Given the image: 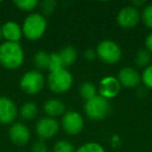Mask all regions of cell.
Wrapping results in <instances>:
<instances>
[{"mask_svg": "<svg viewBox=\"0 0 152 152\" xmlns=\"http://www.w3.org/2000/svg\"><path fill=\"white\" fill-rule=\"evenodd\" d=\"M25 54L20 43H0V65L7 70H17L23 65Z\"/></svg>", "mask_w": 152, "mask_h": 152, "instance_id": "obj_1", "label": "cell"}, {"mask_svg": "<svg viewBox=\"0 0 152 152\" xmlns=\"http://www.w3.org/2000/svg\"><path fill=\"white\" fill-rule=\"evenodd\" d=\"M21 27L23 36L27 40H40L47 29V20L42 14L31 13L24 19Z\"/></svg>", "mask_w": 152, "mask_h": 152, "instance_id": "obj_2", "label": "cell"}, {"mask_svg": "<svg viewBox=\"0 0 152 152\" xmlns=\"http://www.w3.org/2000/svg\"><path fill=\"white\" fill-rule=\"evenodd\" d=\"M83 108H85V113L88 118L93 121L103 120L107 118L112 112L110 101L99 95L86 101Z\"/></svg>", "mask_w": 152, "mask_h": 152, "instance_id": "obj_3", "label": "cell"}, {"mask_svg": "<svg viewBox=\"0 0 152 152\" xmlns=\"http://www.w3.org/2000/svg\"><path fill=\"white\" fill-rule=\"evenodd\" d=\"M73 85V76L67 69L50 72L47 77V86L54 94H64L71 89Z\"/></svg>", "mask_w": 152, "mask_h": 152, "instance_id": "obj_4", "label": "cell"}, {"mask_svg": "<svg viewBox=\"0 0 152 152\" xmlns=\"http://www.w3.org/2000/svg\"><path fill=\"white\" fill-rule=\"evenodd\" d=\"M45 86L44 75L38 70H29L21 76L19 80V87L27 95H37Z\"/></svg>", "mask_w": 152, "mask_h": 152, "instance_id": "obj_5", "label": "cell"}, {"mask_svg": "<svg viewBox=\"0 0 152 152\" xmlns=\"http://www.w3.org/2000/svg\"><path fill=\"white\" fill-rule=\"evenodd\" d=\"M95 50L96 56L107 65H114L118 63L122 57V50L120 46L113 40L101 41Z\"/></svg>", "mask_w": 152, "mask_h": 152, "instance_id": "obj_6", "label": "cell"}, {"mask_svg": "<svg viewBox=\"0 0 152 152\" xmlns=\"http://www.w3.org/2000/svg\"><path fill=\"white\" fill-rule=\"evenodd\" d=\"M85 125L83 118L79 113L69 110L63 115L61 118V127L64 131L69 135H76L81 132Z\"/></svg>", "mask_w": 152, "mask_h": 152, "instance_id": "obj_7", "label": "cell"}, {"mask_svg": "<svg viewBox=\"0 0 152 152\" xmlns=\"http://www.w3.org/2000/svg\"><path fill=\"white\" fill-rule=\"evenodd\" d=\"M140 21H141V14L139 10L133 7L132 5L122 7L117 15V23L124 29L134 28Z\"/></svg>", "mask_w": 152, "mask_h": 152, "instance_id": "obj_8", "label": "cell"}, {"mask_svg": "<svg viewBox=\"0 0 152 152\" xmlns=\"http://www.w3.org/2000/svg\"><path fill=\"white\" fill-rule=\"evenodd\" d=\"M59 130V124L56 119L44 117L41 118L36 124V132L41 141L52 139Z\"/></svg>", "mask_w": 152, "mask_h": 152, "instance_id": "obj_9", "label": "cell"}, {"mask_svg": "<svg viewBox=\"0 0 152 152\" xmlns=\"http://www.w3.org/2000/svg\"><path fill=\"white\" fill-rule=\"evenodd\" d=\"M17 116L18 107L14 100L7 96H0V124H13Z\"/></svg>", "mask_w": 152, "mask_h": 152, "instance_id": "obj_10", "label": "cell"}, {"mask_svg": "<svg viewBox=\"0 0 152 152\" xmlns=\"http://www.w3.org/2000/svg\"><path fill=\"white\" fill-rule=\"evenodd\" d=\"M30 130L25 124L21 122H14L10 126L9 137L13 144L17 146H24L30 140Z\"/></svg>", "mask_w": 152, "mask_h": 152, "instance_id": "obj_11", "label": "cell"}, {"mask_svg": "<svg viewBox=\"0 0 152 152\" xmlns=\"http://www.w3.org/2000/svg\"><path fill=\"white\" fill-rule=\"evenodd\" d=\"M121 91V85L117 77L105 76L100 80L99 83V96L110 100L117 97Z\"/></svg>", "mask_w": 152, "mask_h": 152, "instance_id": "obj_12", "label": "cell"}, {"mask_svg": "<svg viewBox=\"0 0 152 152\" xmlns=\"http://www.w3.org/2000/svg\"><path fill=\"white\" fill-rule=\"evenodd\" d=\"M117 79L120 83L121 87L133 89V88H137L141 83V74L134 68L124 67L118 72Z\"/></svg>", "mask_w": 152, "mask_h": 152, "instance_id": "obj_13", "label": "cell"}, {"mask_svg": "<svg viewBox=\"0 0 152 152\" xmlns=\"http://www.w3.org/2000/svg\"><path fill=\"white\" fill-rule=\"evenodd\" d=\"M1 34L5 42L19 43L23 37L22 27L16 21H7L1 25Z\"/></svg>", "mask_w": 152, "mask_h": 152, "instance_id": "obj_14", "label": "cell"}, {"mask_svg": "<svg viewBox=\"0 0 152 152\" xmlns=\"http://www.w3.org/2000/svg\"><path fill=\"white\" fill-rule=\"evenodd\" d=\"M43 110L49 118L55 119L66 113V105L61 100L57 98H50L43 105Z\"/></svg>", "mask_w": 152, "mask_h": 152, "instance_id": "obj_15", "label": "cell"}, {"mask_svg": "<svg viewBox=\"0 0 152 152\" xmlns=\"http://www.w3.org/2000/svg\"><path fill=\"white\" fill-rule=\"evenodd\" d=\"M61 59V63L64 65V68H67L69 66H72L77 59V50L75 47L73 46H66L63 49L59 50V52H57Z\"/></svg>", "mask_w": 152, "mask_h": 152, "instance_id": "obj_16", "label": "cell"}, {"mask_svg": "<svg viewBox=\"0 0 152 152\" xmlns=\"http://www.w3.org/2000/svg\"><path fill=\"white\" fill-rule=\"evenodd\" d=\"M39 113V107L34 102L28 101L23 103L20 108H18V114L20 115L23 120L26 121H30L32 119H34L37 117Z\"/></svg>", "mask_w": 152, "mask_h": 152, "instance_id": "obj_17", "label": "cell"}, {"mask_svg": "<svg viewBox=\"0 0 152 152\" xmlns=\"http://www.w3.org/2000/svg\"><path fill=\"white\" fill-rule=\"evenodd\" d=\"M49 61H50V54L45 52L44 50H39L38 52L34 53V57H32L34 66L40 72L41 70H48Z\"/></svg>", "mask_w": 152, "mask_h": 152, "instance_id": "obj_18", "label": "cell"}, {"mask_svg": "<svg viewBox=\"0 0 152 152\" xmlns=\"http://www.w3.org/2000/svg\"><path fill=\"white\" fill-rule=\"evenodd\" d=\"M79 95L83 100L88 101V100L97 96V89L92 83L85 81V83H81L80 88H79Z\"/></svg>", "mask_w": 152, "mask_h": 152, "instance_id": "obj_19", "label": "cell"}, {"mask_svg": "<svg viewBox=\"0 0 152 152\" xmlns=\"http://www.w3.org/2000/svg\"><path fill=\"white\" fill-rule=\"evenodd\" d=\"M151 61V53L146 48L140 49L134 56V64L139 68H147Z\"/></svg>", "mask_w": 152, "mask_h": 152, "instance_id": "obj_20", "label": "cell"}, {"mask_svg": "<svg viewBox=\"0 0 152 152\" xmlns=\"http://www.w3.org/2000/svg\"><path fill=\"white\" fill-rule=\"evenodd\" d=\"M18 10L22 12H32L39 7L38 0H16L14 1Z\"/></svg>", "mask_w": 152, "mask_h": 152, "instance_id": "obj_21", "label": "cell"}, {"mask_svg": "<svg viewBox=\"0 0 152 152\" xmlns=\"http://www.w3.org/2000/svg\"><path fill=\"white\" fill-rule=\"evenodd\" d=\"M75 152H105L103 146L95 142H88V143L81 145L78 149H76Z\"/></svg>", "mask_w": 152, "mask_h": 152, "instance_id": "obj_22", "label": "cell"}, {"mask_svg": "<svg viewBox=\"0 0 152 152\" xmlns=\"http://www.w3.org/2000/svg\"><path fill=\"white\" fill-rule=\"evenodd\" d=\"M41 7V12L44 17L46 16H50L51 14L54 13L55 9H56V2L54 0H43L42 2L39 3Z\"/></svg>", "mask_w": 152, "mask_h": 152, "instance_id": "obj_23", "label": "cell"}, {"mask_svg": "<svg viewBox=\"0 0 152 152\" xmlns=\"http://www.w3.org/2000/svg\"><path fill=\"white\" fill-rule=\"evenodd\" d=\"M141 20L147 28L152 29V3L146 5L141 13Z\"/></svg>", "mask_w": 152, "mask_h": 152, "instance_id": "obj_24", "label": "cell"}, {"mask_svg": "<svg viewBox=\"0 0 152 152\" xmlns=\"http://www.w3.org/2000/svg\"><path fill=\"white\" fill-rule=\"evenodd\" d=\"M53 152H75V148L69 141L61 140L53 146Z\"/></svg>", "mask_w": 152, "mask_h": 152, "instance_id": "obj_25", "label": "cell"}, {"mask_svg": "<svg viewBox=\"0 0 152 152\" xmlns=\"http://www.w3.org/2000/svg\"><path fill=\"white\" fill-rule=\"evenodd\" d=\"M65 69L61 63V59L59 57L58 53H50V61H49V72H55L58 70Z\"/></svg>", "mask_w": 152, "mask_h": 152, "instance_id": "obj_26", "label": "cell"}, {"mask_svg": "<svg viewBox=\"0 0 152 152\" xmlns=\"http://www.w3.org/2000/svg\"><path fill=\"white\" fill-rule=\"evenodd\" d=\"M141 81L146 88L152 90V64L145 68L141 74Z\"/></svg>", "mask_w": 152, "mask_h": 152, "instance_id": "obj_27", "label": "cell"}, {"mask_svg": "<svg viewBox=\"0 0 152 152\" xmlns=\"http://www.w3.org/2000/svg\"><path fill=\"white\" fill-rule=\"evenodd\" d=\"M31 152H49V150L44 142L38 141L31 146Z\"/></svg>", "mask_w": 152, "mask_h": 152, "instance_id": "obj_28", "label": "cell"}, {"mask_svg": "<svg viewBox=\"0 0 152 152\" xmlns=\"http://www.w3.org/2000/svg\"><path fill=\"white\" fill-rule=\"evenodd\" d=\"M83 57L89 61H93L96 57V50L92 48L87 49V50H85V52H83Z\"/></svg>", "mask_w": 152, "mask_h": 152, "instance_id": "obj_29", "label": "cell"}, {"mask_svg": "<svg viewBox=\"0 0 152 152\" xmlns=\"http://www.w3.org/2000/svg\"><path fill=\"white\" fill-rule=\"evenodd\" d=\"M145 46H146V49H147L150 53H152V32L148 34L147 38H146Z\"/></svg>", "mask_w": 152, "mask_h": 152, "instance_id": "obj_30", "label": "cell"}, {"mask_svg": "<svg viewBox=\"0 0 152 152\" xmlns=\"http://www.w3.org/2000/svg\"><path fill=\"white\" fill-rule=\"evenodd\" d=\"M146 4V1H132V7H135V9H137L139 7H142V5Z\"/></svg>", "mask_w": 152, "mask_h": 152, "instance_id": "obj_31", "label": "cell"}, {"mask_svg": "<svg viewBox=\"0 0 152 152\" xmlns=\"http://www.w3.org/2000/svg\"><path fill=\"white\" fill-rule=\"evenodd\" d=\"M2 39V34H1V25H0V41Z\"/></svg>", "mask_w": 152, "mask_h": 152, "instance_id": "obj_32", "label": "cell"}, {"mask_svg": "<svg viewBox=\"0 0 152 152\" xmlns=\"http://www.w3.org/2000/svg\"><path fill=\"white\" fill-rule=\"evenodd\" d=\"M0 3H1V1H0Z\"/></svg>", "mask_w": 152, "mask_h": 152, "instance_id": "obj_33", "label": "cell"}]
</instances>
